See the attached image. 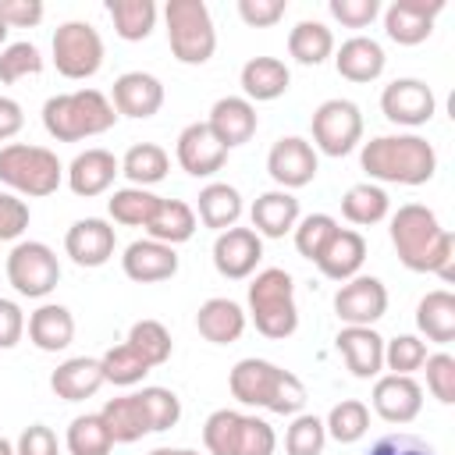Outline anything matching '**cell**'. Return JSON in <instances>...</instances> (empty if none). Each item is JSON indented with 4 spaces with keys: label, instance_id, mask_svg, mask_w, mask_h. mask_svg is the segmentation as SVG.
Masks as SVG:
<instances>
[{
    "label": "cell",
    "instance_id": "obj_19",
    "mask_svg": "<svg viewBox=\"0 0 455 455\" xmlns=\"http://www.w3.org/2000/svg\"><path fill=\"white\" fill-rule=\"evenodd\" d=\"M114 245H117V235L107 220L100 217H82L68 228L64 235V252L78 263V267H103L110 256H114Z\"/></svg>",
    "mask_w": 455,
    "mask_h": 455
},
{
    "label": "cell",
    "instance_id": "obj_34",
    "mask_svg": "<svg viewBox=\"0 0 455 455\" xmlns=\"http://www.w3.org/2000/svg\"><path fill=\"white\" fill-rule=\"evenodd\" d=\"M199 220L206 224V228H213L217 235L220 231H228V228H235L238 224V217H242V196H238V188L235 185H228V181H210L203 192H199Z\"/></svg>",
    "mask_w": 455,
    "mask_h": 455
},
{
    "label": "cell",
    "instance_id": "obj_61",
    "mask_svg": "<svg viewBox=\"0 0 455 455\" xmlns=\"http://www.w3.org/2000/svg\"><path fill=\"white\" fill-rule=\"evenodd\" d=\"M7 32H11V28H7V25H4V18H0V43L7 39Z\"/></svg>",
    "mask_w": 455,
    "mask_h": 455
},
{
    "label": "cell",
    "instance_id": "obj_44",
    "mask_svg": "<svg viewBox=\"0 0 455 455\" xmlns=\"http://www.w3.org/2000/svg\"><path fill=\"white\" fill-rule=\"evenodd\" d=\"M128 345L149 363V366H164L167 359H171V334H167V327L160 323V320H139V323H132V331H128Z\"/></svg>",
    "mask_w": 455,
    "mask_h": 455
},
{
    "label": "cell",
    "instance_id": "obj_37",
    "mask_svg": "<svg viewBox=\"0 0 455 455\" xmlns=\"http://www.w3.org/2000/svg\"><path fill=\"white\" fill-rule=\"evenodd\" d=\"M107 14L114 21V32L124 43H142L156 25V4L153 0H107Z\"/></svg>",
    "mask_w": 455,
    "mask_h": 455
},
{
    "label": "cell",
    "instance_id": "obj_43",
    "mask_svg": "<svg viewBox=\"0 0 455 455\" xmlns=\"http://www.w3.org/2000/svg\"><path fill=\"white\" fill-rule=\"evenodd\" d=\"M100 366H103V380H107V384H117V387H132V384H139V380L153 370L128 341L107 348L103 359H100Z\"/></svg>",
    "mask_w": 455,
    "mask_h": 455
},
{
    "label": "cell",
    "instance_id": "obj_14",
    "mask_svg": "<svg viewBox=\"0 0 455 455\" xmlns=\"http://www.w3.org/2000/svg\"><path fill=\"white\" fill-rule=\"evenodd\" d=\"M316 167H320V164H316V149H313L306 139H299V135L277 139V142L270 146V153H267V171H270V178H274L284 192L309 185V181L316 178Z\"/></svg>",
    "mask_w": 455,
    "mask_h": 455
},
{
    "label": "cell",
    "instance_id": "obj_16",
    "mask_svg": "<svg viewBox=\"0 0 455 455\" xmlns=\"http://www.w3.org/2000/svg\"><path fill=\"white\" fill-rule=\"evenodd\" d=\"M444 11V0H395L384 11V32L391 43L398 46H416L423 39H430L434 32V18Z\"/></svg>",
    "mask_w": 455,
    "mask_h": 455
},
{
    "label": "cell",
    "instance_id": "obj_56",
    "mask_svg": "<svg viewBox=\"0 0 455 455\" xmlns=\"http://www.w3.org/2000/svg\"><path fill=\"white\" fill-rule=\"evenodd\" d=\"M0 18L7 28H36L43 21V0H0Z\"/></svg>",
    "mask_w": 455,
    "mask_h": 455
},
{
    "label": "cell",
    "instance_id": "obj_49",
    "mask_svg": "<svg viewBox=\"0 0 455 455\" xmlns=\"http://www.w3.org/2000/svg\"><path fill=\"white\" fill-rule=\"evenodd\" d=\"M139 402L146 409V419H149V430L160 434V430H171L178 419H181V402L174 391L167 387H142L139 391Z\"/></svg>",
    "mask_w": 455,
    "mask_h": 455
},
{
    "label": "cell",
    "instance_id": "obj_13",
    "mask_svg": "<svg viewBox=\"0 0 455 455\" xmlns=\"http://www.w3.org/2000/svg\"><path fill=\"white\" fill-rule=\"evenodd\" d=\"M380 110H384V117L391 124L419 128V124H427L434 117L437 100H434L427 82H419V78H395L380 92Z\"/></svg>",
    "mask_w": 455,
    "mask_h": 455
},
{
    "label": "cell",
    "instance_id": "obj_7",
    "mask_svg": "<svg viewBox=\"0 0 455 455\" xmlns=\"http://www.w3.org/2000/svg\"><path fill=\"white\" fill-rule=\"evenodd\" d=\"M167 43L174 60L181 64H206L217 50V28L210 7L203 0H167Z\"/></svg>",
    "mask_w": 455,
    "mask_h": 455
},
{
    "label": "cell",
    "instance_id": "obj_60",
    "mask_svg": "<svg viewBox=\"0 0 455 455\" xmlns=\"http://www.w3.org/2000/svg\"><path fill=\"white\" fill-rule=\"evenodd\" d=\"M0 455H14V444L7 437H0Z\"/></svg>",
    "mask_w": 455,
    "mask_h": 455
},
{
    "label": "cell",
    "instance_id": "obj_50",
    "mask_svg": "<svg viewBox=\"0 0 455 455\" xmlns=\"http://www.w3.org/2000/svg\"><path fill=\"white\" fill-rule=\"evenodd\" d=\"M423 366H427V387H430V395L441 405H451L455 402V355L434 352V355H427Z\"/></svg>",
    "mask_w": 455,
    "mask_h": 455
},
{
    "label": "cell",
    "instance_id": "obj_40",
    "mask_svg": "<svg viewBox=\"0 0 455 455\" xmlns=\"http://www.w3.org/2000/svg\"><path fill=\"white\" fill-rule=\"evenodd\" d=\"M387 206H391V203H387V192H384L380 185H370V181L352 185V188L341 196V213H345V220H352V224H359V228L384 220V217H387Z\"/></svg>",
    "mask_w": 455,
    "mask_h": 455
},
{
    "label": "cell",
    "instance_id": "obj_3",
    "mask_svg": "<svg viewBox=\"0 0 455 455\" xmlns=\"http://www.w3.org/2000/svg\"><path fill=\"white\" fill-rule=\"evenodd\" d=\"M228 387L242 405L270 409L277 416H299L306 405V384L291 370H281L267 359H238Z\"/></svg>",
    "mask_w": 455,
    "mask_h": 455
},
{
    "label": "cell",
    "instance_id": "obj_1",
    "mask_svg": "<svg viewBox=\"0 0 455 455\" xmlns=\"http://www.w3.org/2000/svg\"><path fill=\"white\" fill-rule=\"evenodd\" d=\"M391 245L409 270L437 274L441 281L455 277V235L441 228L430 206L419 203L398 206V213L391 217Z\"/></svg>",
    "mask_w": 455,
    "mask_h": 455
},
{
    "label": "cell",
    "instance_id": "obj_10",
    "mask_svg": "<svg viewBox=\"0 0 455 455\" xmlns=\"http://www.w3.org/2000/svg\"><path fill=\"white\" fill-rule=\"evenodd\" d=\"M53 64L64 78H92L103 64V39L89 21H64L53 32Z\"/></svg>",
    "mask_w": 455,
    "mask_h": 455
},
{
    "label": "cell",
    "instance_id": "obj_54",
    "mask_svg": "<svg viewBox=\"0 0 455 455\" xmlns=\"http://www.w3.org/2000/svg\"><path fill=\"white\" fill-rule=\"evenodd\" d=\"M284 0H238V18L252 28H270L284 18Z\"/></svg>",
    "mask_w": 455,
    "mask_h": 455
},
{
    "label": "cell",
    "instance_id": "obj_11",
    "mask_svg": "<svg viewBox=\"0 0 455 455\" xmlns=\"http://www.w3.org/2000/svg\"><path fill=\"white\" fill-rule=\"evenodd\" d=\"M313 146L327 156H345L363 139V114L352 100H323L313 110Z\"/></svg>",
    "mask_w": 455,
    "mask_h": 455
},
{
    "label": "cell",
    "instance_id": "obj_35",
    "mask_svg": "<svg viewBox=\"0 0 455 455\" xmlns=\"http://www.w3.org/2000/svg\"><path fill=\"white\" fill-rule=\"evenodd\" d=\"M146 231H149L153 242L181 245V242H188V238L196 235V213H192V206L181 203V199H160V206H156V213L149 217Z\"/></svg>",
    "mask_w": 455,
    "mask_h": 455
},
{
    "label": "cell",
    "instance_id": "obj_9",
    "mask_svg": "<svg viewBox=\"0 0 455 455\" xmlns=\"http://www.w3.org/2000/svg\"><path fill=\"white\" fill-rule=\"evenodd\" d=\"M7 281L25 299H43L60 281L57 252L46 242H18L7 256Z\"/></svg>",
    "mask_w": 455,
    "mask_h": 455
},
{
    "label": "cell",
    "instance_id": "obj_5",
    "mask_svg": "<svg viewBox=\"0 0 455 455\" xmlns=\"http://www.w3.org/2000/svg\"><path fill=\"white\" fill-rule=\"evenodd\" d=\"M249 316L256 331L270 341H284L299 327V306H295V281L281 267H267L249 284Z\"/></svg>",
    "mask_w": 455,
    "mask_h": 455
},
{
    "label": "cell",
    "instance_id": "obj_58",
    "mask_svg": "<svg viewBox=\"0 0 455 455\" xmlns=\"http://www.w3.org/2000/svg\"><path fill=\"white\" fill-rule=\"evenodd\" d=\"M25 124V114H21V103L11 100V96H0V142L4 139H14Z\"/></svg>",
    "mask_w": 455,
    "mask_h": 455
},
{
    "label": "cell",
    "instance_id": "obj_22",
    "mask_svg": "<svg viewBox=\"0 0 455 455\" xmlns=\"http://www.w3.org/2000/svg\"><path fill=\"white\" fill-rule=\"evenodd\" d=\"M117 174H121V160H117L110 149L92 146V149H85V153H78V156L71 160V167H68V185H71L75 196L92 199V196H103V192L114 185Z\"/></svg>",
    "mask_w": 455,
    "mask_h": 455
},
{
    "label": "cell",
    "instance_id": "obj_59",
    "mask_svg": "<svg viewBox=\"0 0 455 455\" xmlns=\"http://www.w3.org/2000/svg\"><path fill=\"white\" fill-rule=\"evenodd\" d=\"M149 455H199V451H192V448H153Z\"/></svg>",
    "mask_w": 455,
    "mask_h": 455
},
{
    "label": "cell",
    "instance_id": "obj_12",
    "mask_svg": "<svg viewBox=\"0 0 455 455\" xmlns=\"http://www.w3.org/2000/svg\"><path fill=\"white\" fill-rule=\"evenodd\" d=\"M334 313L345 327H373L387 313V288L380 277L355 274L334 295Z\"/></svg>",
    "mask_w": 455,
    "mask_h": 455
},
{
    "label": "cell",
    "instance_id": "obj_20",
    "mask_svg": "<svg viewBox=\"0 0 455 455\" xmlns=\"http://www.w3.org/2000/svg\"><path fill=\"white\" fill-rule=\"evenodd\" d=\"M110 107L124 117H153L164 107V85L149 71H124L114 82Z\"/></svg>",
    "mask_w": 455,
    "mask_h": 455
},
{
    "label": "cell",
    "instance_id": "obj_21",
    "mask_svg": "<svg viewBox=\"0 0 455 455\" xmlns=\"http://www.w3.org/2000/svg\"><path fill=\"white\" fill-rule=\"evenodd\" d=\"M206 124H210V132L217 135V142L224 149H235V146H245L256 135L259 121H256V107L245 96H220L210 107Z\"/></svg>",
    "mask_w": 455,
    "mask_h": 455
},
{
    "label": "cell",
    "instance_id": "obj_41",
    "mask_svg": "<svg viewBox=\"0 0 455 455\" xmlns=\"http://www.w3.org/2000/svg\"><path fill=\"white\" fill-rule=\"evenodd\" d=\"M323 430H327V437H334L338 444H355V441H363L366 430H370V409H366L359 398H345V402H338V405L327 412Z\"/></svg>",
    "mask_w": 455,
    "mask_h": 455
},
{
    "label": "cell",
    "instance_id": "obj_48",
    "mask_svg": "<svg viewBox=\"0 0 455 455\" xmlns=\"http://www.w3.org/2000/svg\"><path fill=\"white\" fill-rule=\"evenodd\" d=\"M39 71H43V57H39L36 43H11L0 50V82L4 85H14Z\"/></svg>",
    "mask_w": 455,
    "mask_h": 455
},
{
    "label": "cell",
    "instance_id": "obj_36",
    "mask_svg": "<svg viewBox=\"0 0 455 455\" xmlns=\"http://www.w3.org/2000/svg\"><path fill=\"white\" fill-rule=\"evenodd\" d=\"M167 171H171V156H167V149L156 146V142H135V146L124 153V160H121V174H124L135 188H146V185L164 181Z\"/></svg>",
    "mask_w": 455,
    "mask_h": 455
},
{
    "label": "cell",
    "instance_id": "obj_15",
    "mask_svg": "<svg viewBox=\"0 0 455 455\" xmlns=\"http://www.w3.org/2000/svg\"><path fill=\"white\" fill-rule=\"evenodd\" d=\"M263 259V238L252 228H228L213 242V267L228 281H245Z\"/></svg>",
    "mask_w": 455,
    "mask_h": 455
},
{
    "label": "cell",
    "instance_id": "obj_57",
    "mask_svg": "<svg viewBox=\"0 0 455 455\" xmlns=\"http://www.w3.org/2000/svg\"><path fill=\"white\" fill-rule=\"evenodd\" d=\"M25 334V313L18 302L0 299V348H14Z\"/></svg>",
    "mask_w": 455,
    "mask_h": 455
},
{
    "label": "cell",
    "instance_id": "obj_4",
    "mask_svg": "<svg viewBox=\"0 0 455 455\" xmlns=\"http://www.w3.org/2000/svg\"><path fill=\"white\" fill-rule=\"evenodd\" d=\"M117 121V110L100 89H78V92H60L43 103V128L57 142H82L89 135L110 132Z\"/></svg>",
    "mask_w": 455,
    "mask_h": 455
},
{
    "label": "cell",
    "instance_id": "obj_18",
    "mask_svg": "<svg viewBox=\"0 0 455 455\" xmlns=\"http://www.w3.org/2000/svg\"><path fill=\"white\" fill-rule=\"evenodd\" d=\"M423 409V387L405 377V373H387V377H377L373 384V412L384 419V423H412Z\"/></svg>",
    "mask_w": 455,
    "mask_h": 455
},
{
    "label": "cell",
    "instance_id": "obj_27",
    "mask_svg": "<svg viewBox=\"0 0 455 455\" xmlns=\"http://www.w3.org/2000/svg\"><path fill=\"white\" fill-rule=\"evenodd\" d=\"M249 213H252V231L259 238H284L299 224V199L284 188H274V192L256 196Z\"/></svg>",
    "mask_w": 455,
    "mask_h": 455
},
{
    "label": "cell",
    "instance_id": "obj_46",
    "mask_svg": "<svg viewBox=\"0 0 455 455\" xmlns=\"http://www.w3.org/2000/svg\"><path fill=\"white\" fill-rule=\"evenodd\" d=\"M334 231H338V220L331 213H309V217H302L295 224V249H299V256H306V259L316 263V256L323 252V245L331 242Z\"/></svg>",
    "mask_w": 455,
    "mask_h": 455
},
{
    "label": "cell",
    "instance_id": "obj_25",
    "mask_svg": "<svg viewBox=\"0 0 455 455\" xmlns=\"http://www.w3.org/2000/svg\"><path fill=\"white\" fill-rule=\"evenodd\" d=\"M363 259H366V238L352 228H338L331 235V242L323 245V252L316 256V267L331 281H352L359 274Z\"/></svg>",
    "mask_w": 455,
    "mask_h": 455
},
{
    "label": "cell",
    "instance_id": "obj_28",
    "mask_svg": "<svg viewBox=\"0 0 455 455\" xmlns=\"http://www.w3.org/2000/svg\"><path fill=\"white\" fill-rule=\"evenodd\" d=\"M384 64H387L384 46L377 39H370V36H352L334 53V68L348 82H373V78H380Z\"/></svg>",
    "mask_w": 455,
    "mask_h": 455
},
{
    "label": "cell",
    "instance_id": "obj_47",
    "mask_svg": "<svg viewBox=\"0 0 455 455\" xmlns=\"http://www.w3.org/2000/svg\"><path fill=\"white\" fill-rule=\"evenodd\" d=\"M423 363H427V341H419L416 334H398L384 341V366L391 373L412 377L416 370H423Z\"/></svg>",
    "mask_w": 455,
    "mask_h": 455
},
{
    "label": "cell",
    "instance_id": "obj_51",
    "mask_svg": "<svg viewBox=\"0 0 455 455\" xmlns=\"http://www.w3.org/2000/svg\"><path fill=\"white\" fill-rule=\"evenodd\" d=\"M25 228H28V203L18 199L14 192H0V242L21 238Z\"/></svg>",
    "mask_w": 455,
    "mask_h": 455
},
{
    "label": "cell",
    "instance_id": "obj_6",
    "mask_svg": "<svg viewBox=\"0 0 455 455\" xmlns=\"http://www.w3.org/2000/svg\"><path fill=\"white\" fill-rule=\"evenodd\" d=\"M203 444L210 455H274L277 434L259 416L217 409L203 423Z\"/></svg>",
    "mask_w": 455,
    "mask_h": 455
},
{
    "label": "cell",
    "instance_id": "obj_31",
    "mask_svg": "<svg viewBox=\"0 0 455 455\" xmlns=\"http://www.w3.org/2000/svg\"><path fill=\"white\" fill-rule=\"evenodd\" d=\"M196 327L213 345H231L245 331V309L231 299H206L196 313Z\"/></svg>",
    "mask_w": 455,
    "mask_h": 455
},
{
    "label": "cell",
    "instance_id": "obj_32",
    "mask_svg": "<svg viewBox=\"0 0 455 455\" xmlns=\"http://www.w3.org/2000/svg\"><path fill=\"white\" fill-rule=\"evenodd\" d=\"M100 419H103V427L110 430L114 444H132V441L153 434V430H149V419H146V409H142V402H139V395L110 398V402L100 409Z\"/></svg>",
    "mask_w": 455,
    "mask_h": 455
},
{
    "label": "cell",
    "instance_id": "obj_17",
    "mask_svg": "<svg viewBox=\"0 0 455 455\" xmlns=\"http://www.w3.org/2000/svg\"><path fill=\"white\" fill-rule=\"evenodd\" d=\"M174 156H178V164H181L185 174H192V178H210V174H217V171L224 167L228 149L217 142V135L210 132L206 121H196V124L181 128L178 146H174Z\"/></svg>",
    "mask_w": 455,
    "mask_h": 455
},
{
    "label": "cell",
    "instance_id": "obj_30",
    "mask_svg": "<svg viewBox=\"0 0 455 455\" xmlns=\"http://www.w3.org/2000/svg\"><path fill=\"white\" fill-rule=\"evenodd\" d=\"M288 82H291V71L277 57H252V60L242 64V92H245L249 103L252 100L256 103H270V100L284 96Z\"/></svg>",
    "mask_w": 455,
    "mask_h": 455
},
{
    "label": "cell",
    "instance_id": "obj_52",
    "mask_svg": "<svg viewBox=\"0 0 455 455\" xmlns=\"http://www.w3.org/2000/svg\"><path fill=\"white\" fill-rule=\"evenodd\" d=\"M327 11L348 28H366L380 14V0H331Z\"/></svg>",
    "mask_w": 455,
    "mask_h": 455
},
{
    "label": "cell",
    "instance_id": "obj_23",
    "mask_svg": "<svg viewBox=\"0 0 455 455\" xmlns=\"http://www.w3.org/2000/svg\"><path fill=\"white\" fill-rule=\"evenodd\" d=\"M121 267L132 281L139 284H156V281H167L178 274V252L174 245H164V242H153V238H139L124 249L121 256Z\"/></svg>",
    "mask_w": 455,
    "mask_h": 455
},
{
    "label": "cell",
    "instance_id": "obj_42",
    "mask_svg": "<svg viewBox=\"0 0 455 455\" xmlns=\"http://www.w3.org/2000/svg\"><path fill=\"white\" fill-rule=\"evenodd\" d=\"M64 444H68L71 455H110L114 437H110V430L103 427L100 412H85V416H75V419H71Z\"/></svg>",
    "mask_w": 455,
    "mask_h": 455
},
{
    "label": "cell",
    "instance_id": "obj_39",
    "mask_svg": "<svg viewBox=\"0 0 455 455\" xmlns=\"http://www.w3.org/2000/svg\"><path fill=\"white\" fill-rule=\"evenodd\" d=\"M160 206V196H153L149 188H117L110 199H107V210L114 217V224H124V228H146L149 217L156 213Z\"/></svg>",
    "mask_w": 455,
    "mask_h": 455
},
{
    "label": "cell",
    "instance_id": "obj_45",
    "mask_svg": "<svg viewBox=\"0 0 455 455\" xmlns=\"http://www.w3.org/2000/svg\"><path fill=\"white\" fill-rule=\"evenodd\" d=\"M327 444V430H323V419L320 416H309V412H299L284 434V451L288 455H320Z\"/></svg>",
    "mask_w": 455,
    "mask_h": 455
},
{
    "label": "cell",
    "instance_id": "obj_26",
    "mask_svg": "<svg viewBox=\"0 0 455 455\" xmlns=\"http://www.w3.org/2000/svg\"><path fill=\"white\" fill-rule=\"evenodd\" d=\"M103 384H107V380H103V366H100V359H89V355L64 359V363L50 373L53 395L64 398V402H85V398H92Z\"/></svg>",
    "mask_w": 455,
    "mask_h": 455
},
{
    "label": "cell",
    "instance_id": "obj_33",
    "mask_svg": "<svg viewBox=\"0 0 455 455\" xmlns=\"http://www.w3.org/2000/svg\"><path fill=\"white\" fill-rule=\"evenodd\" d=\"M416 327L427 334V341L434 345H448L455 341V295L444 288H434L419 299L416 306Z\"/></svg>",
    "mask_w": 455,
    "mask_h": 455
},
{
    "label": "cell",
    "instance_id": "obj_53",
    "mask_svg": "<svg viewBox=\"0 0 455 455\" xmlns=\"http://www.w3.org/2000/svg\"><path fill=\"white\" fill-rule=\"evenodd\" d=\"M366 455H437V451L416 434H384L370 444Z\"/></svg>",
    "mask_w": 455,
    "mask_h": 455
},
{
    "label": "cell",
    "instance_id": "obj_38",
    "mask_svg": "<svg viewBox=\"0 0 455 455\" xmlns=\"http://www.w3.org/2000/svg\"><path fill=\"white\" fill-rule=\"evenodd\" d=\"M288 53L299 64L316 68V64H323L334 53V36H331V28L323 21H299L288 32Z\"/></svg>",
    "mask_w": 455,
    "mask_h": 455
},
{
    "label": "cell",
    "instance_id": "obj_2",
    "mask_svg": "<svg viewBox=\"0 0 455 455\" xmlns=\"http://www.w3.org/2000/svg\"><path fill=\"white\" fill-rule=\"evenodd\" d=\"M359 164L387 185H427L437 171V149L423 135H377L363 142Z\"/></svg>",
    "mask_w": 455,
    "mask_h": 455
},
{
    "label": "cell",
    "instance_id": "obj_8",
    "mask_svg": "<svg viewBox=\"0 0 455 455\" xmlns=\"http://www.w3.org/2000/svg\"><path fill=\"white\" fill-rule=\"evenodd\" d=\"M60 160L46 146H28V142H11L0 149V181L14 188L18 196H50L60 185Z\"/></svg>",
    "mask_w": 455,
    "mask_h": 455
},
{
    "label": "cell",
    "instance_id": "obj_55",
    "mask_svg": "<svg viewBox=\"0 0 455 455\" xmlns=\"http://www.w3.org/2000/svg\"><path fill=\"white\" fill-rule=\"evenodd\" d=\"M14 455H60V444H57V434L43 423H32L21 430L18 444H14Z\"/></svg>",
    "mask_w": 455,
    "mask_h": 455
},
{
    "label": "cell",
    "instance_id": "obj_29",
    "mask_svg": "<svg viewBox=\"0 0 455 455\" xmlns=\"http://www.w3.org/2000/svg\"><path fill=\"white\" fill-rule=\"evenodd\" d=\"M28 341L39 352H64L75 341V316L60 302H43L28 316Z\"/></svg>",
    "mask_w": 455,
    "mask_h": 455
},
{
    "label": "cell",
    "instance_id": "obj_24",
    "mask_svg": "<svg viewBox=\"0 0 455 455\" xmlns=\"http://www.w3.org/2000/svg\"><path fill=\"white\" fill-rule=\"evenodd\" d=\"M338 352L345 359V366L352 370V377L370 380L380 373L384 366V338L373 327H341L338 331Z\"/></svg>",
    "mask_w": 455,
    "mask_h": 455
}]
</instances>
